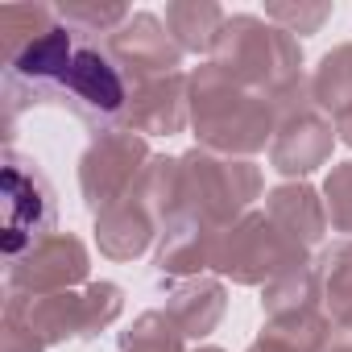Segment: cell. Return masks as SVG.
Listing matches in <instances>:
<instances>
[{"label":"cell","mask_w":352,"mask_h":352,"mask_svg":"<svg viewBox=\"0 0 352 352\" xmlns=\"http://www.w3.org/2000/svg\"><path fill=\"white\" fill-rule=\"evenodd\" d=\"M187 336L170 323L166 311H145L133 319L129 331H120V352H187Z\"/></svg>","instance_id":"cb8c5ba5"},{"label":"cell","mask_w":352,"mask_h":352,"mask_svg":"<svg viewBox=\"0 0 352 352\" xmlns=\"http://www.w3.org/2000/svg\"><path fill=\"white\" fill-rule=\"evenodd\" d=\"M319 278H323V311L331 323L352 315V241H331L319 253Z\"/></svg>","instance_id":"7402d4cb"},{"label":"cell","mask_w":352,"mask_h":352,"mask_svg":"<svg viewBox=\"0 0 352 352\" xmlns=\"http://www.w3.org/2000/svg\"><path fill=\"white\" fill-rule=\"evenodd\" d=\"M87 274H91L87 245L71 232H54L25 257L9 261V290L25 298H46V294L75 290L79 282H87Z\"/></svg>","instance_id":"8fae6325"},{"label":"cell","mask_w":352,"mask_h":352,"mask_svg":"<svg viewBox=\"0 0 352 352\" xmlns=\"http://www.w3.org/2000/svg\"><path fill=\"white\" fill-rule=\"evenodd\" d=\"M228 13L216 5V0H174L166 5V30L174 34V42L183 46V54H212L220 42Z\"/></svg>","instance_id":"ac0fdd59"},{"label":"cell","mask_w":352,"mask_h":352,"mask_svg":"<svg viewBox=\"0 0 352 352\" xmlns=\"http://www.w3.org/2000/svg\"><path fill=\"white\" fill-rule=\"evenodd\" d=\"M212 63L241 87L282 104L294 91L307 87L302 79V46L294 34H286L282 25L253 17V13H236L224 21L220 42L212 50Z\"/></svg>","instance_id":"7a4b0ae2"},{"label":"cell","mask_w":352,"mask_h":352,"mask_svg":"<svg viewBox=\"0 0 352 352\" xmlns=\"http://www.w3.org/2000/svg\"><path fill=\"white\" fill-rule=\"evenodd\" d=\"M216 245H220V228L204 224V220H179L162 232L157 245V274L162 278H204V270H212L216 261Z\"/></svg>","instance_id":"9a60e30c"},{"label":"cell","mask_w":352,"mask_h":352,"mask_svg":"<svg viewBox=\"0 0 352 352\" xmlns=\"http://www.w3.org/2000/svg\"><path fill=\"white\" fill-rule=\"evenodd\" d=\"M323 352H352V344H340V340H331V344H327Z\"/></svg>","instance_id":"4dcf8cb0"},{"label":"cell","mask_w":352,"mask_h":352,"mask_svg":"<svg viewBox=\"0 0 352 352\" xmlns=\"http://www.w3.org/2000/svg\"><path fill=\"white\" fill-rule=\"evenodd\" d=\"M58 104L71 108L83 124H91L96 137L112 133V129L124 124L129 79H124V71L116 67V58L104 46L79 42V50L71 58V71L63 79V91H58Z\"/></svg>","instance_id":"52a82bcc"},{"label":"cell","mask_w":352,"mask_h":352,"mask_svg":"<svg viewBox=\"0 0 352 352\" xmlns=\"http://www.w3.org/2000/svg\"><path fill=\"white\" fill-rule=\"evenodd\" d=\"M331 17V5H270L265 21L282 25L286 34H315Z\"/></svg>","instance_id":"4316f807"},{"label":"cell","mask_w":352,"mask_h":352,"mask_svg":"<svg viewBox=\"0 0 352 352\" xmlns=\"http://www.w3.org/2000/svg\"><path fill=\"white\" fill-rule=\"evenodd\" d=\"M311 100L327 112V116H340L352 108V42L327 50L311 75Z\"/></svg>","instance_id":"44dd1931"},{"label":"cell","mask_w":352,"mask_h":352,"mask_svg":"<svg viewBox=\"0 0 352 352\" xmlns=\"http://www.w3.org/2000/svg\"><path fill=\"white\" fill-rule=\"evenodd\" d=\"M104 50L116 58V67L124 71L129 83L174 75L179 63H183V46L174 42V34L166 30V21L153 17V13H133L116 34H108Z\"/></svg>","instance_id":"7c38bea8"},{"label":"cell","mask_w":352,"mask_h":352,"mask_svg":"<svg viewBox=\"0 0 352 352\" xmlns=\"http://www.w3.org/2000/svg\"><path fill=\"white\" fill-rule=\"evenodd\" d=\"M79 34L71 25H54L42 38H34L25 50L5 58V108H9V129L21 108L30 104H58L63 79L71 71V58L79 50Z\"/></svg>","instance_id":"ba28073f"},{"label":"cell","mask_w":352,"mask_h":352,"mask_svg":"<svg viewBox=\"0 0 352 352\" xmlns=\"http://www.w3.org/2000/svg\"><path fill=\"white\" fill-rule=\"evenodd\" d=\"M58 25V9L50 5H0V54L13 58L17 50H25L34 38H42L46 30Z\"/></svg>","instance_id":"603a6c76"},{"label":"cell","mask_w":352,"mask_h":352,"mask_svg":"<svg viewBox=\"0 0 352 352\" xmlns=\"http://www.w3.org/2000/svg\"><path fill=\"white\" fill-rule=\"evenodd\" d=\"M261 340H270L286 352H323L331 344V315L327 311H298V315L265 319Z\"/></svg>","instance_id":"ffe728a7"},{"label":"cell","mask_w":352,"mask_h":352,"mask_svg":"<svg viewBox=\"0 0 352 352\" xmlns=\"http://www.w3.org/2000/svg\"><path fill=\"white\" fill-rule=\"evenodd\" d=\"M9 302H17L25 323L50 348V344L100 336L108 323H116V315L124 311V290L116 282H87L83 290H63V294H46V298H25V294L9 290Z\"/></svg>","instance_id":"5b68a950"},{"label":"cell","mask_w":352,"mask_h":352,"mask_svg":"<svg viewBox=\"0 0 352 352\" xmlns=\"http://www.w3.org/2000/svg\"><path fill=\"white\" fill-rule=\"evenodd\" d=\"M228 311V290L220 278H187L170 290L166 315L187 340H204L216 331V323Z\"/></svg>","instance_id":"e0dca14e"},{"label":"cell","mask_w":352,"mask_h":352,"mask_svg":"<svg viewBox=\"0 0 352 352\" xmlns=\"http://www.w3.org/2000/svg\"><path fill=\"white\" fill-rule=\"evenodd\" d=\"M0 352H46V344L38 340V331L25 323V315L17 311V302L5 298V327H0Z\"/></svg>","instance_id":"83f0119b"},{"label":"cell","mask_w":352,"mask_h":352,"mask_svg":"<svg viewBox=\"0 0 352 352\" xmlns=\"http://www.w3.org/2000/svg\"><path fill=\"white\" fill-rule=\"evenodd\" d=\"M195 352H224V348H212V344H204V348H195Z\"/></svg>","instance_id":"1f68e13d"},{"label":"cell","mask_w":352,"mask_h":352,"mask_svg":"<svg viewBox=\"0 0 352 352\" xmlns=\"http://www.w3.org/2000/svg\"><path fill=\"white\" fill-rule=\"evenodd\" d=\"M191 120V75L174 71L157 79L129 83V104H124V124L137 137H174Z\"/></svg>","instance_id":"4fadbf2b"},{"label":"cell","mask_w":352,"mask_h":352,"mask_svg":"<svg viewBox=\"0 0 352 352\" xmlns=\"http://www.w3.org/2000/svg\"><path fill=\"white\" fill-rule=\"evenodd\" d=\"M323 208L336 232H348L352 241V162L331 166V174L323 179Z\"/></svg>","instance_id":"484cf974"},{"label":"cell","mask_w":352,"mask_h":352,"mask_svg":"<svg viewBox=\"0 0 352 352\" xmlns=\"http://www.w3.org/2000/svg\"><path fill=\"white\" fill-rule=\"evenodd\" d=\"M191 129L199 149L220 157H249L274 141L278 104L232 83L216 63L191 71Z\"/></svg>","instance_id":"6da1fadb"},{"label":"cell","mask_w":352,"mask_h":352,"mask_svg":"<svg viewBox=\"0 0 352 352\" xmlns=\"http://www.w3.org/2000/svg\"><path fill=\"white\" fill-rule=\"evenodd\" d=\"M157 232H162L157 220L149 216V208H145L133 191H129L120 204H112V208H104V212L96 216V245H100V253L112 257V261H133V257H141V253L153 245Z\"/></svg>","instance_id":"5bb4252c"},{"label":"cell","mask_w":352,"mask_h":352,"mask_svg":"<svg viewBox=\"0 0 352 352\" xmlns=\"http://www.w3.org/2000/svg\"><path fill=\"white\" fill-rule=\"evenodd\" d=\"M336 145V129L331 116L311 100V79L302 91H294L290 100L278 104V129L270 141V162L286 179H307L311 170L327 166Z\"/></svg>","instance_id":"9c48e42d"},{"label":"cell","mask_w":352,"mask_h":352,"mask_svg":"<svg viewBox=\"0 0 352 352\" xmlns=\"http://www.w3.org/2000/svg\"><path fill=\"white\" fill-rule=\"evenodd\" d=\"M149 145L145 137L129 133V129H112V133H100L83 157H79V187H83V199L87 208L100 216L104 208L120 204L137 179H141V170L149 166Z\"/></svg>","instance_id":"30bf717a"},{"label":"cell","mask_w":352,"mask_h":352,"mask_svg":"<svg viewBox=\"0 0 352 352\" xmlns=\"http://www.w3.org/2000/svg\"><path fill=\"white\" fill-rule=\"evenodd\" d=\"M331 120H336V137L352 149V108H348V112H340V116H331Z\"/></svg>","instance_id":"f1b7e54d"},{"label":"cell","mask_w":352,"mask_h":352,"mask_svg":"<svg viewBox=\"0 0 352 352\" xmlns=\"http://www.w3.org/2000/svg\"><path fill=\"white\" fill-rule=\"evenodd\" d=\"M265 216L302 249L319 245L327 236V208L315 187L307 183H282L265 195Z\"/></svg>","instance_id":"2e32d148"},{"label":"cell","mask_w":352,"mask_h":352,"mask_svg":"<svg viewBox=\"0 0 352 352\" xmlns=\"http://www.w3.org/2000/svg\"><path fill=\"white\" fill-rule=\"evenodd\" d=\"M261 311H265V319L298 315V311H323V278H319V265L307 261V265H294V270L278 274L261 290Z\"/></svg>","instance_id":"d6986e66"},{"label":"cell","mask_w":352,"mask_h":352,"mask_svg":"<svg viewBox=\"0 0 352 352\" xmlns=\"http://www.w3.org/2000/svg\"><path fill=\"white\" fill-rule=\"evenodd\" d=\"M307 261H311L307 249L294 245L265 212H249L232 228L220 232L212 270L232 278L236 286H270L278 274H286L294 265H307Z\"/></svg>","instance_id":"277c9868"},{"label":"cell","mask_w":352,"mask_h":352,"mask_svg":"<svg viewBox=\"0 0 352 352\" xmlns=\"http://www.w3.org/2000/svg\"><path fill=\"white\" fill-rule=\"evenodd\" d=\"M249 352H286V348H278V344H270V340H261V336H257V340L249 344Z\"/></svg>","instance_id":"f546056e"},{"label":"cell","mask_w":352,"mask_h":352,"mask_svg":"<svg viewBox=\"0 0 352 352\" xmlns=\"http://www.w3.org/2000/svg\"><path fill=\"white\" fill-rule=\"evenodd\" d=\"M183 220H204L212 228H232L261 199V170L249 157H220L208 149H187L183 157Z\"/></svg>","instance_id":"3957f363"},{"label":"cell","mask_w":352,"mask_h":352,"mask_svg":"<svg viewBox=\"0 0 352 352\" xmlns=\"http://www.w3.org/2000/svg\"><path fill=\"white\" fill-rule=\"evenodd\" d=\"M5 228H0V245L5 257L17 261L42 241L54 236L58 228V199L50 179L17 149H5Z\"/></svg>","instance_id":"8992f818"},{"label":"cell","mask_w":352,"mask_h":352,"mask_svg":"<svg viewBox=\"0 0 352 352\" xmlns=\"http://www.w3.org/2000/svg\"><path fill=\"white\" fill-rule=\"evenodd\" d=\"M133 13L124 5H96V0H67L58 5V21L75 34H116Z\"/></svg>","instance_id":"d4e9b609"}]
</instances>
